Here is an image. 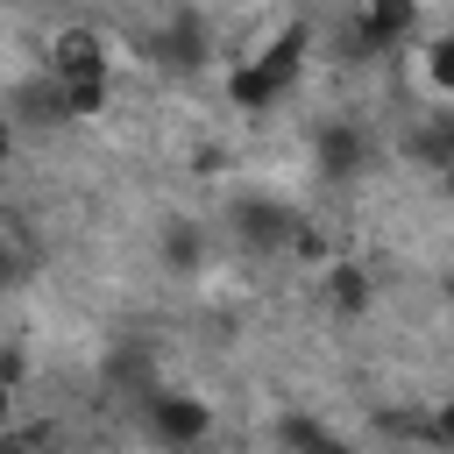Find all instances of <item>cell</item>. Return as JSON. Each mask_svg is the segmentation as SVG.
<instances>
[{"instance_id": "obj_1", "label": "cell", "mask_w": 454, "mask_h": 454, "mask_svg": "<svg viewBox=\"0 0 454 454\" xmlns=\"http://www.w3.org/2000/svg\"><path fill=\"white\" fill-rule=\"evenodd\" d=\"M419 28H426V7H419V0H362V7L348 14L340 43L355 50L348 64H369V57H397Z\"/></svg>"}, {"instance_id": "obj_14", "label": "cell", "mask_w": 454, "mask_h": 454, "mask_svg": "<svg viewBox=\"0 0 454 454\" xmlns=\"http://www.w3.org/2000/svg\"><path fill=\"white\" fill-rule=\"evenodd\" d=\"M319 440H326V426H319L312 411H284V419H277V454H312Z\"/></svg>"}, {"instance_id": "obj_18", "label": "cell", "mask_w": 454, "mask_h": 454, "mask_svg": "<svg viewBox=\"0 0 454 454\" xmlns=\"http://www.w3.org/2000/svg\"><path fill=\"white\" fill-rule=\"evenodd\" d=\"M14 419H21V397H14V390H7V383H0V433H7V426H14Z\"/></svg>"}, {"instance_id": "obj_9", "label": "cell", "mask_w": 454, "mask_h": 454, "mask_svg": "<svg viewBox=\"0 0 454 454\" xmlns=\"http://www.w3.org/2000/svg\"><path fill=\"white\" fill-rule=\"evenodd\" d=\"M284 92H291V78H277L262 57H234L227 64V106L234 114H270V106H284Z\"/></svg>"}, {"instance_id": "obj_11", "label": "cell", "mask_w": 454, "mask_h": 454, "mask_svg": "<svg viewBox=\"0 0 454 454\" xmlns=\"http://www.w3.org/2000/svg\"><path fill=\"white\" fill-rule=\"evenodd\" d=\"M99 376H106L114 397H135V404H142V397L156 390V355H149L142 340H114L106 362H99Z\"/></svg>"}, {"instance_id": "obj_20", "label": "cell", "mask_w": 454, "mask_h": 454, "mask_svg": "<svg viewBox=\"0 0 454 454\" xmlns=\"http://www.w3.org/2000/svg\"><path fill=\"white\" fill-rule=\"evenodd\" d=\"M14 156V128H7V114H0V163Z\"/></svg>"}, {"instance_id": "obj_7", "label": "cell", "mask_w": 454, "mask_h": 454, "mask_svg": "<svg viewBox=\"0 0 454 454\" xmlns=\"http://www.w3.org/2000/svg\"><path fill=\"white\" fill-rule=\"evenodd\" d=\"M0 114H7L14 135H57V128H64V92H57V78L21 71V78L0 92Z\"/></svg>"}, {"instance_id": "obj_10", "label": "cell", "mask_w": 454, "mask_h": 454, "mask_svg": "<svg viewBox=\"0 0 454 454\" xmlns=\"http://www.w3.org/2000/svg\"><path fill=\"white\" fill-rule=\"evenodd\" d=\"M319 284H326V305H333L340 319H362V312L376 305V270H369V262H355V255H333Z\"/></svg>"}, {"instance_id": "obj_15", "label": "cell", "mask_w": 454, "mask_h": 454, "mask_svg": "<svg viewBox=\"0 0 454 454\" xmlns=\"http://www.w3.org/2000/svg\"><path fill=\"white\" fill-rule=\"evenodd\" d=\"M419 57H426V85H433V99H454V35H433Z\"/></svg>"}, {"instance_id": "obj_3", "label": "cell", "mask_w": 454, "mask_h": 454, "mask_svg": "<svg viewBox=\"0 0 454 454\" xmlns=\"http://www.w3.org/2000/svg\"><path fill=\"white\" fill-rule=\"evenodd\" d=\"M298 234V206H284L277 192H234L227 199V241L248 255H284Z\"/></svg>"}, {"instance_id": "obj_19", "label": "cell", "mask_w": 454, "mask_h": 454, "mask_svg": "<svg viewBox=\"0 0 454 454\" xmlns=\"http://www.w3.org/2000/svg\"><path fill=\"white\" fill-rule=\"evenodd\" d=\"M312 454H355V447H348V440H333V433H326V440H319V447H312Z\"/></svg>"}, {"instance_id": "obj_6", "label": "cell", "mask_w": 454, "mask_h": 454, "mask_svg": "<svg viewBox=\"0 0 454 454\" xmlns=\"http://www.w3.org/2000/svg\"><path fill=\"white\" fill-rule=\"evenodd\" d=\"M156 64L177 71V78L206 71V64H213V21H206L199 7H170L163 28H156Z\"/></svg>"}, {"instance_id": "obj_12", "label": "cell", "mask_w": 454, "mask_h": 454, "mask_svg": "<svg viewBox=\"0 0 454 454\" xmlns=\"http://www.w3.org/2000/svg\"><path fill=\"white\" fill-rule=\"evenodd\" d=\"M404 149H411L419 170H447V163H454V121H447V114H426V128H419Z\"/></svg>"}, {"instance_id": "obj_16", "label": "cell", "mask_w": 454, "mask_h": 454, "mask_svg": "<svg viewBox=\"0 0 454 454\" xmlns=\"http://www.w3.org/2000/svg\"><path fill=\"white\" fill-rule=\"evenodd\" d=\"M0 383L21 397V383H28V355H21V348H0Z\"/></svg>"}, {"instance_id": "obj_13", "label": "cell", "mask_w": 454, "mask_h": 454, "mask_svg": "<svg viewBox=\"0 0 454 454\" xmlns=\"http://www.w3.org/2000/svg\"><path fill=\"white\" fill-rule=\"evenodd\" d=\"M64 92V128L71 121H99L114 106V78H85V85H57Z\"/></svg>"}, {"instance_id": "obj_5", "label": "cell", "mask_w": 454, "mask_h": 454, "mask_svg": "<svg viewBox=\"0 0 454 454\" xmlns=\"http://www.w3.org/2000/svg\"><path fill=\"white\" fill-rule=\"evenodd\" d=\"M369 156H376V142H369V128H362L355 114H333V121L312 128V170H319L326 184H355V177L369 170Z\"/></svg>"}, {"instance_id": "obj_4", "label": "cell", "mask_w": 454, "mask_h": 454, "mask_svg": "<svg viewBox=\"0 0 454 454\" xmlns=\"http://www.w3.org/2000/svg\"><path fill=\"white\" fill-rule=\"evenodd\" d=\"M43 78H57V85H85V78H114V43L92 28V21H64L57 35H50V50H43V64H35Z\"/></svg>"}, {"instance_id": "obj_17", "label": "cell", "mask_w": 454, "mask_h": 454, "mask_svg": "<svg viewBox=\"0 0 454 454\" xmlns=\"http://www.w3.org/2000/svg\"><path fill=\"white\" fill-rule=\"evenodd\" d=\"M21 277V255H14V234H0V291Z\"/></svg>"}, {"instance_id": "obj_2", "label": "cell", "mask_w": 454, "mask_h": 454, "mask_svg": "<svg viewBox=\"0 0 454 454\" xmlns=\"http://www.w3.org/2000/svg\"><path fill=\"white\" fill-rule=\"evenodd\" d=\"M135 411H142V433H149L163 454H192V447L213 440V404H206L199 390H163V383H156Z\"/></svg>"}, {"instance_id": "obj_8", "label": "cell", "mask_w": 454, "mask_h": 454, "mask_svg": "<svg viewBox=\"0 0 454 454\" xmlns=\"http://www.w3.org/2000/svg\"><path fill=\"white\" fill-rule=\"evenodd\" d=\"M156 262H163L170 277H206V262H213V227L192 220V213H170V220L156 227Z\"/></svg>"}]
</instances>
